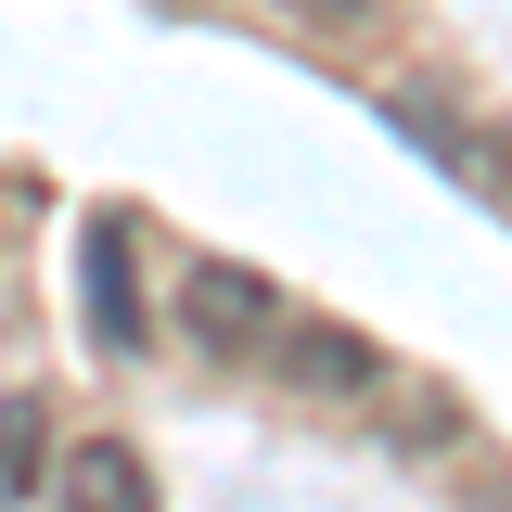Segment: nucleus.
Instances as JSON below:
<instances>
[{"label": "nucleus", "instance_id": "nucleus-5", "mask_svg": "<svg viewBox=\"0 0 512 512\" xmlns=\"http://www.w3.org/2000/svg\"><path fill=\"white\" fill-rule=\"evenodd\" d=\"M90 333H103V346H141V295H128V231L116 218H103V231H90Z\"/></svg>", "mask_w": 512, "mask_h": 512}, {"label": "nucleus", "instance_id": "nucleus-7", "mask_svg": "<svg viewBox=\"0 0 512 512\" xmlns=\"http://www.w3.org/2000/svg\"><path fill=\"white\" fill-rule=\"evenodd\" d=\"M282 13H308V26H359L372 0H282Z\"/></svg>", "mask_w": 512, "mask_h": 512}, {"label": "nucleus", "instance_id": "nucleus-1", "mask_svg": "<svg viewBox=\"0 0 512 512\" xmlns=\"http://www.w3.org/2000/svg\"><path fill=\"white\" fill-rule=\"evenodd\" d=\"M180 333L205 346V359H256L269 333H282V295L256 282V269H231V256H205L180 282Z\"/></svg>", "mask_w": 512, "mask_h": 512}, {"label": "nucleus", "instance_id": "nucleus-4", "mask_svg": "<svg viewBox=\"0 0 512 512\" xmlns=\"http://www.w3.org/2000/svg\"><path fill=\"white\" fill-rule=\"evenodd\" d=\"M282 372L308 384V397H372V384H384V346L346 333V320H308V333L282 346Z\"/></svg>", "mask_w": 512, "mask_h": 512}, {"label": "nucleus", "instance_id": "nucleus-6", "mask_svg": "<svg viewBox=\"0 0 512 512\" xmlns=\"http://www.w3.org/2000/svg\"><path fill=\"white\" fill-rule=\"evenodd\" d=\"M39 474V397H0V487Z\"/></svg>", "mask_w": 512, "mask_h": 512}, {"label": "nucleus", "instance_id": "nucleus-3", "mask_svg": "<svg viewBox=\"0 0 512 512\" xmlns=\"http://www.w3.org/2000/svg\"><path fill=\"white\" fill-rule=\"evenodd\" d=\"M52 500L64 512H154V461L116 436H90V448H64L52 461Z\"/></svg>", "mask_w": 512, "mask_h": 512}, {"label": "nucleus", "instance_id": "nucleus-2", "mask_svg": "<svg viewBox=\"0 0 512 512\" xmlns=\"http://www.w3.org/2000/svg\"><path fill=\"white\" fill-rule=\"evenodd\" d=\"M384 116L410 128V141H423V154H436V167H448L461 192H474L487 218H512V128H474V116H423V103H384Z\"/></svg>", "mask_w": 512, "mask_h": 512}]
</instances>
